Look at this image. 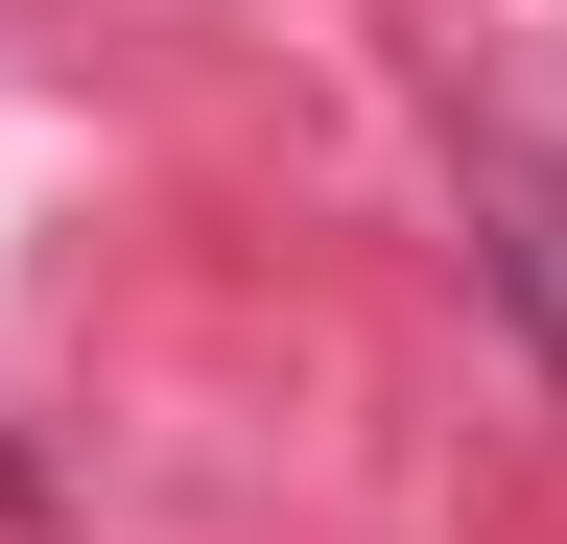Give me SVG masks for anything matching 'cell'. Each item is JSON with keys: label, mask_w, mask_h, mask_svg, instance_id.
<instances>
[{"label": "cell", "mask_w": 567, "mask_h": 544, "mask_svg": "<svg viewBox=\"0 0 567 544\" xmlns=\"http://www.w3.org/2000/svg\"><path fill=\"white\" fill-rule=\"evenodd\" d=\"M450 189H473V285L520 308V356L567 379V143H520V119H473V166H450Z\"/></svg>", "instance_id": "1"}]
</instances>
